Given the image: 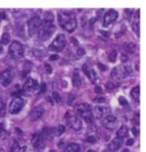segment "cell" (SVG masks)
<instances>
[{
	"instance_id": "4dcf8cb0",
	"label": "cell",
	"mask_w": 146,
	"mask_h": 152,
	"mask_svg": "<svg viewBox=\"0 0 146 152\" xmlns=\"http://www.w3.org/2000/svg\"><path fill=\"white\" fill-rule=\"evenodd\" d=\"M118 101H119V103L121 104L122 106H126L128 105V103L127 99H126V98H125V96H121L119 98Z\"/></svg>"
},
{
	"instance_id": "8992f818",
	"label": "cell",
	"mask_w": 146,
	"mask_h": 152,
	"mask_svg": "<svg viewBox=\"0 0 146 152\" xmlns=\"http://www.w3.org/2000/svg\"><path fill=\"white\" fill-rule=\"evenodd\" d=\"M9 53L10 56L14 59L21 58L24 53L23 45L19 42L14 41L9 46Z\"/></svg>"
},
{
	"instance_id": "680465c9",
	"label": "cell",
	"mask_w": 146,
	"mask_h": 152,
	"mask_svg": "<svg viewBox=\"0 0 146 152\" xmlns=\"http://www.w3.org/2000/svg\"><path fill=\"white\" fill-rule=\"evenodd\" d=\"M49 152H57L56 151H50Z\"/></svg>"
},
{
	"instance_id": "ffe728a7",
	"label": "cell",
	"mask_w": 146,
	"mask_h": 152,
	"mask_svg": "<svg viewBox=\"0 0 146 152\" xmlns=\"http://www.w3.org/2000/svg\"><path fill=\"white\" fill-rule=\"evenodd\" d=\"M72 83L73 85L76 88L80 86L82 84V80L80 76L79 70L78 69H76L74 71L72 77Z\"/></svg>"
},
{
	"instance_id": "44dd1931",
	"label": "cell",
	"mask_w": 146,
	"mask_h": 152,
	"mask_svg": "<svg viewBox=\"0 0 146 152\" xmlns=\"http://www.w3.org/2000/svg\"><path fill=\"white\" fill-rule=\"evenodd\" d=\"M26 146H21L18 141H14L12 146V152H24L25 151Z\"/></svg>"
},
{
	"instance_id": "e575fe53",
	"label": "cell",
	"mask_w": 146,
	"mask_h": 152,
	"mask_svg": "<svg viewBox=\"0 0 146 152\" xmlns=\"http://www.w3.org/2000/svg\"><path fill=\"white\" fill-rule=\"evenodd\" d=\"M44 68L48 75H51L53 72V68L51 65L48 63L44 64Z\"/></svg>"
},
{
	"instance_id": "ee69618b",
	"label": "cell",
	"mask_w": 146,
	"mask_h": 152,
	"mask_svg": "<svg viewBox=\"0 0 146 152\" xmlns=\"http://www.w3.org/2000/svg\"><path fill=\"white\" fill-rule=\"evenodd\" d=\"M135 123L138 125H139L140 124V115L139 114H136L135 116Z\"/></svg>"
},
{
	"instance_id": "277c9868",
	"label": "cell",
	"mask_w": 146,
	"mask_h": 152,
	"mask_svg": "<svg viewBox=\"0 0 146 152\" xmlns=\"http://www.w3.org/2000/svg\"><path fill=\"white\" fill-rule=\"evenodd\" d=\"M78 115L84 119L87 123L93 121V113L90 106L87 103H82L78 105L76 108Z\"/></svg>"
},
{
	"instance_id": "74e56055",
	"label": "cell",
	"mask_w": 146,
	"mask_h": 152,
	"mask_svg": "<svg viewBox=\"0 0 146 152\" xmlns=\"http://www.w3.org/2000/svg\"><path fill=\"white\" fill-rule=\"evenodd\" d=\"M125 14L128 17V19H130L132 17V15L133 14V10L131 9H125Z\"/></svg>"
},
{
	"instance_id": "2e32d148",
	"label": "cell",
	"mask_w": 146,
	"mask_h": 152,
	"mask_svg": "<svg viewBox=\"0 0 146 152\" xmlns=\"http://www.w3.org/2000/svg\"><path fill=\"white\" fill-rule=\"evenodd\" d=\"M24 88L26 90L33 92L38 90L39 88V83L37 80L33 79L31 77H29L27 78L26 81Z\"/></svg>"
},
{
	"instance_id": "cb8c5ba5",
	"label": "cell",
	"mask_w": 146,
	"mask_h": 152,
	"mask_svg": "<svg viewBox=\"0 0 146 152\" xmlns=\"http://www.w3.org/2000/svg\"><path fill=\"white\" fill-rule=\"evenodd\" d=\"M130 95L133 99L137 101H140V88L139 86H136L131 90Z\"/></svg>"
},
{
	"instance_id": "7bdbcfd3",
	"label": "cell",
	"mask_w": 146,
	"mask_h": 152,
	"mask_svg": "<svg viewBox=\"0 0 146 152\" xmlns=\"http://www.w3.org/2000/svg\"><path fill=\"white\" fill-rule=\"evenodd\" d=\"M100 32L101 33V34L103 35L104 37H106V38H108L109 37H110V33L109 32L107 31H104V30H101Z\"/></svg>"
},
{
	"instance_id": "bcb514c9",
	"label": "cell",
	"mask_w": 146,
	"mask_h": 152,
	"mask_svg": "<svg viewBox=\"0 0 146 152\" xmlns=\"http://www.w3.org/2000/svg\"><path fill=\"white\" fill-rule=\"evenodd\" d=\"M106 87L107 88V89H113L114 88V85L112 83H106Z\"/></svg>"
},
{
	"instance_id": "6da1fadb",
	"label": "cell",
	"mask_w": 146,
	"mask_h": 152,
	"mask_svg": "<svg viewBox=\"0 0 146 152\" xmlns=\"http://www.w3.org/2000/svg\"><path fill=\"white\" fill-rule=\"evenodd\" d=\"M58 22L66 31L72 32L76 28L77 22L74 14L70 11H60L58 14Z\"/></svg>"
},
{
	"instance_id": "816d5d0a",
	"label": "cell",
	"mask_w": 146,
	"mask_h": 152,
	"mask_svg": "<svg viewBox=\"0 0 146 152\" xmlns=\"http://www.w3.org/2000/svg\"><path fill=\"white\" fill-rule=\"evenodd\" d=\"M105 101V99L104 98H99V99H95L94 102L96 103H103Z\"/></svg>"
},
{
	"instance_id": "30bf717a",
	"label": "cell",
	"mask_w": 146,
	"mask_h": 152,
	"mask_svg": "<svg viewBox=\"0 0 146 152\" xmlns=\"http://www.w3.org/2000/svg\"><path fill=\"white\" fill-rule=\"evenodd\" d=\"M119 124L118 119L113 115H109L103 120V125L106 129L109 130H114Z\"/></svg>"
},
{
	"instance_id": "b9f144b4",
	"label": "cell",
	"mask_w": 146,
	"mask_h": 152,
	"mask_svg": "<svg viewBox=\"0 0 146 152\" xmlns=\"http://www.w3.org/2000/svg\"><path fill=\"white\" fill-rule=\"evenodd\" d=\"M41 93H44L46 90V85L44 83H42V84L41 85Z\"/></svg>"
},
{
	"instance_id": "60d3db41",
	"label": "cell",
	"mask_w": 146,
	"mask_h": 152,
	"mask_svg": "<svg viewBox=\"0 0 146 152\" xmlns=\"http://www.w3.org/2000/svg\"><path fill=\"white\" fill-rule=\"evenodd\" d=\"M70 41L71 42L75 45H79V42L78 40L76 39V38H74V37H72V38L70 39Z\"/></svg>"
},
{
	"instance_id": "4316f807",
	"label": "cell",
	"mask_w": 146,
	"mask_h": 152,
	"mask_svg": "<svg viewBox=\"0 0 146 152\" xmlns=\"http://www.w3.org/2000/svg\"><path fill=\"white\" fill-rule=\"evenodd\" d=\"M10 42V36L7 33H4L2 35V38H1L2 44L5 45H8Z\"/></svg>"
},
{
	"instance_id": "4fadbf2b",
	"label": "cell",
	"mask_w": 146,
	"mask_h": 152,
	"mask_svg": "<svg viewBox=\"0 0 146 152\" xmlns=\"http://www.w3.org/2000/svg\"><path fill=\"white\" fill-rule=\"evenodd\" d=\"M46 145V141L44 140L40 133H36L33 137V145L34 148L37 151H42L44 149Z\"/></svg>"
},
{
	"instance_id": "9c48e42d",
	"label": "cell",
	"mask_w": 146,
	"mask_h": 152,
	"mask_svg": "<svg viewBox=\"0 0 146 152\" xmlns=\"http://www.w3.org/2000/svg\"><path fill=\"white\" fill-rule=\"evenodd\" d=\"M42 20L39 16H34L28 22L29 34L30 37L38 34Z\"/></svg>"
},
{
	"instance_id": "3957f363",
	"label": "cell",
	"mask_w": 146,
	"mask_h": 152,
	"mask_svg": "<svg viewBox=\"0 0 146 152\" xmlns=\"http://www.w3.org/2000/svg\"><path fill=\"white\" fill-rule=\"evenodd\" d=\"M133 73V69L130 65L123 64L113 68L111 73V77L116 81L125 79Z\"/></svg>"
},
{
	"instance_id": "83f0119b",
	"label": "cell",
	"mask_w": 146,
	"mask_h": 152,
	"mask_svg": "<svg viewBox=\"0 0 146 152\" xmlns=\"http://www.w3.org/2000/svg\"><path fill=\"white\" fill-rule=\"evenodd\" d=\"M117 56H118V53L116 52V51L115 50L112 51L108 56V61L111 63H115L116 60L117 58Z\"/></svg>"
},
{
	"instance_id": "11a10c76",
	"label": "cell",
	"mask_w": 146,
	"mask_h": 152,
	"mask_svg": "<svg viewBox=\"0 0 146 152\" xmlns=\"http://www.w3.org/2000/svg\"><path fill=\"white\" fill-rule=\"evenodd\" d=\"M121 152H130V151H129V150H128V149H125L123 150V151H122Z\"/></svg>"
},
{
	"instance_id": "f1b7e54d",
	"label": "cell",
	"mask_w": 146,
	"mask_h": 152,
	"mask_svg": "<svg viewBox=\"0 0 146 152\" xmlns=\"http://www.w3.org/2000/svg\"><path fill=\"white\" fill-rule=\"evenodd\" d=\"M82 70L83 73L85 74V75L87 76L89 78L90 80H92V77H91V72L90 70H89L88 68V66L86 64H84L82 66Z\"/></svg>"
},
{
	"instance_id": "f907efd6",
	"label": "cell",
	"mask_w": 146,
	"mask_h": 152,
	"mask_svg": "<svg viewBox=\"0 0 146 152\" xmlns=\"http://www.w3.org/2000/svg\"><path fill=\"white\" fill-rule=\"evenodd\" d=\"M74 98H75L74 95H73V94L69 95V98H68V102H71L73 101L74 99Z\"/></svg>"
},
{
	"instance_id": "9f6ffc18",
	"label": "cell",
	"mask_w": 146,
	"mask_h": 152,
	"mask_svg": "<svg viewBox=\"0 0 146 152\" xmlns=\"http://www.w3.org/2000/svg\"><path fill=\"white\" fill-rule=\"evenodd\" d=\"M95 152L94 150H92V149H90L88 151V152Z\"/></svg>"
},
{
	"instance_id": "d6a6232c",
	"label": "cell",
	"mask_w": 146,
	"mask_h": 152,
	"mask_svg": "<svg viewBox=\"0 0 146 152\" xmlns=\"http://www.w3.org/2000/svg\"><path fill=\"white\" fill-rule=\"evenodd\" d=\"M5 114V105L2 102L0 101V116H4Z\"/></svg>"
},
{
	"instance_id": "f6af8a7d",
	"label": "cell",
	"mask_w": 146,
	"mask_h": 152,
	"mask_svg": "<svg viewBox=\"0 0 146 152\" xmlns=\"http://www.w3.org/2000/svg\"><path fill=\"white\" fill-rule=\"evenodd\" d=\"M94 91H95V93L97 94L101 93L102 92V89L101 88V87H100L99 86H95Z\"/></svg>"
},
{
	"instance_id": "8d00e7d4",
	"label": "cell",
	"mask_w": 146,
	"mask_h": 152,
	"mask_svg": "<svg viewBox=\"0 0 146 152\" xmlns=\"http://www.w3.org/2000/svg\"><path fill=\"white\" fill-rule=\"evenodd\" d=\"M87 141L90 143V144H95L97 141V140L96 139L95 136H89L87 139Z\"/></svg>"
},
{
	"instance_id": "f5cc1de1",
	"label": "cell",
	"mask_w": 146,
	"mask_h": 152,
	"mask_svg": "<svg viewBox=\"0 0 146 152\" xmlns=\"http://www.w3.org/2000/svg\"><path fill=\"white\" fill-rule=\"evenodd\" d=\"M47 101L49 102H50V103H51L53 104V101L52 98H51V97H50V96H47Z\"/></svg>"
},
{
	"instance_id": "e0dca14e",
	"label": "cell",
	"mask_w": 146,
	"mask_h": 152,
	"mask_svg": "<svg viewBox=\"0 0 146 152\" xmlns=\"http://www.w3.org/2000/svg\"><path fill=\"white\" fill-rule=\"evenodd\" d=\"M123 144V140L119 137H116L108 145V150L109 152H116L121 148Z\"/></svg>"
},
{
	"instance_id": "db71d44e",
	"label": "cell",
	"mask_w": 146,
	"mask_h": 152,
	"mask_svg": "<svg viewBox=\"0 0 146 152\" xmlns=\"http://www.w3.org/2000/svg\"><path fill=\"white\" fill-rule=\"evenodd\" d=\"M3 50V47H2V43L0 42V53H1Z\"/></svg>"
},
{
	"instance_id": "ba28073f",
	"label": "cell",
	"mask_w": 146,
	"mask_h": 152,
	"mask_svg": "<svg viewBox=\"0 0 146 152\" xmlns=\"http://www.w3.org/2000/svg\"><path fill=\"white\" fill-rule=\"evenodd\" d=\"M24 99L20 96H17L10 102L9 106V111L11 114H19L24 107Z\"/></svg>"
},
{
	"instance_id": "8fae6325",
	"label": "cell",
	"mask_w": 146,
	"mask_h": 152,
	"mask_svg": "<svg viewBox=\"0 0 146 152\" xmlns=\"http://www.w3.org/2000/svg\"><path fill=\"white\" fill-rule=\"evenodd\" d=\"M118 17V13L114 9H110L104 15L103 26L107 27L113 22L115 21Z\"/></svg>"
},
{
	"instance_id": "ab89813d",
	"label": "cell",
	"mask_w": 146,
	"mask_h": 152,
	"mask_svg": "<svg viewBox=\"0 0 146 152\" xmlns=\"http://www.w3.org/2000/svg\"><path fill=\"white\" fill-rule=\"evenodd\" d=\"M59 58V56L58 55H51V56L49 57V59L50 61H56Z\"/></svg>"
},
{
	"instance_id": "7a4b0ae2",
	"label": "cell",
	"mask_w": 146,
	"mask_h": 152,
	"mask_svg": "<svg viewBox=\"0 0 146 152\" xmlns=\"http://www.w3.org/2000/svg\"><path fill=\"white\" fill-rule=\"evenodd\" d=\"M53 22V20L45 18L42 20L38 33V38L40 40L42 41L47 40L54 34L56 27Z\"/></svg>"
},
{
	"instance_id": "603a6c76",
	"label": "cell",
	"mask_w": 146,
	"mask_h": 152,
	"mask_svg": "<svg viewBox=\"0 0 146 152\" xmlns=\"http://www.w3.org/2000/svg\"><path fill=\"white\" fill-rule=\"evenodd\" d=\"M80 146L76 143H70L66 147V152H80Z\"/></svg>"
},
{
	"instance_id": "836d02e7",
	"label": "cell",
	"mask_w": 146,
	"mask_h": 152,
	"mask_svg": "<svg viewBox=\"0 0 146 152\" xmlns=\"http://www.w3.org/2000/svg\"><path fill=\"white\" fill-rule=\"evenodd\" d=\"M53 98L57 103H58V102L61 101V96L56 91L53 92Z\"/></svg>"
},
{
	"instance_id": "d4e9b609",
	"label": "cell",
	"mask_w": 146,
	"mask_h": 152,
	"mask_svg": "<svg viewBox=\"0 0 146 152\" xmlns=\"http://www.w3.org/2000/svg\"><path fill=\"white\" fill-rule=\"evenodd\" d=\"M136 50V45L133 42H130L125 47V50L128 53H133Z\"/></svg>"
},
{
	"instance_id": "681fc988",
	"label": "cell",
	"mask_w": 146,
	"mask_h": 152,
	"mask_svg": "<svg viewBox=\"0 0 146 152\" xmlns=\"http://www.w3.org/2000/svg\"><path fill=\"white\" fill-rule=\"evenodd\" d=\"M131 131H132V132L133 133L134 136H137L139 133V131L135 128H133L132 129H131Z\"/></svg>"
},
{
	"instance_id": "d590c367",
	"label": "cell",
	"mask_w": 146,
	"mask_h": 152,
	"mask_svg": "<svg viewBox=\"0 0 146 152\" xmlns=\"http://www.w3.org/2000/svg\"><path fill=\"white\" fill-rule=\"evenodd\" d=\"M121 61L123 63H126L128 61V57L126 53H122L121 56Z\"/></svg>"
},
{
	"instance_id": "9a60e30c",
	"label": "cell",
	"mask_w": 146,
	"mask_h": 152,
	"mask_svg": "<svg viewBox=\"0 0 146 152\" xmlns=\"http://www.w3.org/2000/svg\"><path fill=\"white\" fill-rule=\"evenodd\" d=\"M13 80V75L11 70H7L4 72L0 76V83L4 86H8Z\"/></svg>"
},
{
	"instance_id": "1f68e13d",
	"label": "cell",
	"mask_w": 146,
	"mask_h": 152,
	"mask_svg": "<svg viewBox=\"0 0 146 152\" xmlns=\"http://www.w3.org/2000/svg\"><path fill=\"white\" fill-rule=\"evenodd\" d=\"M64 131H65V127H64V126H62V125H60L58 127L56 133L57 134L58 136H60L64 133Z\"/></svg>"
},
{
	"instance_id": "5bb4252c",
	"label": "cell",
	"mask_w": 146,
	"mask_h": 152,
	"mask_svg": "<svg viewBox=\"0 0 146 152\" xmlns=\"http://www.w3.org/2000/svg\"><path fill=\"white\" fill-rule=\"evenodd\" d=\"M44 113V108L42 104H39L32 109L30 113V118L32 121H37L40 119Z\"/></svg>"
},
{
	"instance_id": "7402d4cb",
	"label": "cell",
	"mask_w": 146,
	"mask_h": 152,
	"mask_svg": "<svg viewBox=\"0 0 146 152\" xmlns=\"http://www.w3.org/2000/svg\"><path fill=\"white\" fill-rule=\"evenodd\" d=\"M128 134V129L127 126H126L125 125L122 126L117 132V135L118 137L121 139L127 137Z\"/></svg>"
},
{
	"instance_id": "7dc6e473",
	"label": "cell",
	"mask_w": 146,
	"mask_h": 152,
	"mask_svg": "<svg viewBox=\"0 0 146 152\" xmlns=\"http://www.w3.org/2000/svg\"><path fill=\"white\" fill-rule=\"evenodd\" d=\"M98 66H99V69L101 70H102V71H104V70H106V66L104 65H103V64H98Z\"/></svg>"
},
{
	"instance_id": "ac0fdd59",
	"label": "cell",
	"mask_w": 146,
	"mask_h": 152,
	"mask_svg": "<svg viewBox=\"0 0 146 152\" xmlns=\"http://www.w3.org/2000/svg\"><path fill=\"white\" fill-rule=\"evenodd\" d=\"M132 28L136 34L140 37V10L138 9L135 14Z\"/></svg>"
},
{
	"instance_id": "5b68a950",
	"label": "cell",
	"mask_w": 146,
	"mask_h": 152,
	"mask_svg": "<svg viewBox=\"0 0 146 152\" xmlns=\"http://www.w3.org/2000/svg\"><path fill=\"white\" fill-rule=\"evenodd\" d=\"M66 45V40L64 34H59L54 39L50 45H49L48 49L53 52H61L63 50Z\"/></svg>"
},
{
	"instance_id": "f546056e",
	"label": "cell",
	"mask_w": 146,
	"mask_h": 152,
	"mask_svg": "<svg viewBox=\"0 0 146 152\" xmlns=\"http://www.w3.org/2000/svg\"><path fill=\"white\" fill-rule=\"evenodd\" d=\"M7 132L5 130V127L3 123H0V137H5L7 136Z\"/></svg>"
},
{
	"instance_id": "7c38bea8",
	"label": "cell",
	"mask_w": 146,
	"mask_h": 152,
	"mask_svg": "<svg viewBox=\"0 0 146 152\" xmlns=\"http://www.w3.org/2000/svg\"><path fill=\"white\" fill-rule=\"evenodd\" d=\"M110 113V109L106 106H96L94 107V114L95 118L99 119L104 118L109 115Z\"/></svg>"
},
{
	"instance_id": "f35d334b",
	"label": "cell",
	"mask_w": 146,
	"mask_h": 152,
	"mask_svg": "<svg viewBox=\"0 0 146 152\" xmlns=\"http://www.w3.org/2000/svg\"><path fill=\"white\" fill-rule=\"evenodd\" d=\"M85 53H86V51L82 48H79L76 51L77 55H79V56H83L85 54Z\"/></svg>"
},
{
	"instance_id": "6f0895ef",
	"label": "cell",
	"mask_w": 146,
	"mask_h": 152,
	"mask_svg": "<svg viewBox=\"0 0 146 152\" xmlns=\"http://www.w3.org/2000/svg\"><path fill=\"white\" fill-rule=\"evenodd\" d=\"M0 152H4V151L2 149L0 148Z\"/></svg>"
},
{
	"instance_id": "484cf974",
	"label": "cell",
	"mask_w": 146,
	"mask_h": 152,
	"mask_svg": "<svg viewBox=\"0 0 146 152\" xmlns=\"http://www.w3.org/2000/svg\"><path fill=\"white\" fill-rule=\"evenodd\" d=\"M33 53L35 57L37 58H42L44 57L46 55V53L44 52V51L40 49H35L33 51Z\"/></svg>"
},
{
	"instance_id": "52a82bcc",
	"label": "cell",
	"mask_w": 146,
	"mask_h": 152,
	"mask_svg": "<svg viewBox=\"0 0 146 152\" xmlns=\"http://www.w3.org/2000/svg\"><path fill=\"white\" fill-rule=\"evenodd\" d=\"M65 119L66 124L74 130L78 131L81 129L82 126V121L75 115L71 114L68 112L66 114Z\"/></svg>"
},
{
	"instance_id": "c3c4849f",
	"label": "cell",
	"mask_w": 146,
	"mask_h": 152,
	"mask_svg": "<svg viewBox=\"0 0 146 152\" xmlns=\"http://www.w3.org/2000/svg\"><path fill=\"white\" fill-rule=\"evenodd\" d=\"M134 143V140L133 139H130L128 140L126 142V145L128 146H132Z\"/></svg>"
},
{
	"instance_id": "d6986e66",
	"label": "cell",
	"mask_w": 146,
	"mask_h": 152,
	"mask_svg": "<svg viewBox=\"0 0 146 152\" xmlns=\"http://www.w3.org/2000/svg\"><path fill=\"white\" fill-rule=\"evenodd\" d=\"M55 131H56V129L54 131V129L53 128L46 127L43 129L42 132L40 133V134L45 141L51 140L53 138Z\"/></svg>"
}]
</instances>
